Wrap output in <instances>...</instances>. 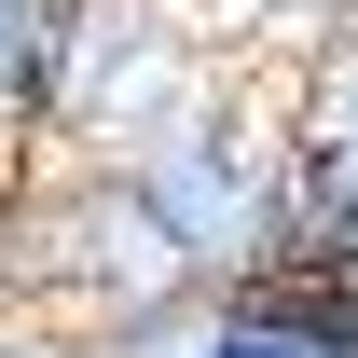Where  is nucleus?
<instances>
[{
  "instance_id": "f257e3e1",
  "label": "nucleus",
  "mask_w": 358,
  "mask_h": 358,
  "mask_svg": "<svg viewBox=\"0 0 358 358\" xmlns=\"http://www.w3.org/2000/svg\"><path fill=\"white\" fill-rule=\"evenodd\" d=\"M110 166H124L138 193H152V221H166L179 248H193V262L221 275V289L248 275V234H262V179H275V124H262V110H248V96L221 83V69L179 96V110H166L152 138H124Z\"/></svg>"
},
{
  "instance_id": "f03ea898",
  "label": "nucleus",
  "mask_w": 358,
  "mask_h": 358,
  "mask_svg": "<svg viewBox=\"0 0 358 358\" xmlns=\"http://www.w3.org/2000/svg\"><path fill=\"white\" fill-rule=\"evenodd\" d=\"M207 83V42L179 0H69V42H55V96H42V138L69 152H124Z\"/></svg>"
},
{
  "instance_id": "7ed1b4c3",
  "label": "nucleus",
  "mask_w": 358,
  "mask_h": 358,
  "mask_svg": "<svg viewBox=\"0 0 358 358\" xmlns=\"http://www.w3.org/2000/svg\"><path fill=\"white\" fill-rule=\"evenodd\" d=\"M248 275H358V69L317 83L275 124V179H262V234Z\"/></svg>"
},
{
  "instance_id": "20e7f679",
  "label": "nucleus",
  "mask_w": 358,
  "mask_h": 358,
  "mask_svg": "<svg viewBox=\"0 0 358 358\" xmlns=\"http://www.w3.org/2000/svg\"><path fill=\"white\" fill-rule=\"evenodd\" d=\"M166 358H358V275H234L166 331Z\"/></svg>"
},
{
  "instance_id": "39448f33",
  "label": "nucleus",
  "mask_w": 358,
  "mask_h": 358,
  "mask_svg": "<svg viewBox=\"0 0 358 358\" xmlns=\"http://www.w3.org/2000/svg\"><path fill=\"white\" fill-rule=\"evenodd\" d=\"M55 42H69V0H0V138L42 124V96H55Z\"/></svg>"
},
{
  "instance_id": "423d86ee",
  "label": "nucleus",
  "mask_w": 358,
  "mask_h": 358,
  "mask_svg": "<svg viewBox=\"0 0 358 358\" xmlns=\"http://www.w3.org/2000/svg\"><path fill=\"white\" fill-rule=\"evenodd\" d=\"M0 358H110L96 331H69V317H28V303H0Z\"/></svg>"
},
{
  "instance_id": "0eeeda50",
  "label": "nucleus",
  "mask_w": 358,
  "mask_h": 358,
  "mask_svg": "<svg viewBox=\"0 0 358 358\" xmlns=\"http://www.w3.org/2000/svg\"><path fill=\"white\" fill-rule=\"evenodd\" d=\"M234 14H262V28H358V0H234Z\"/></svg>"
}]
</instances>
